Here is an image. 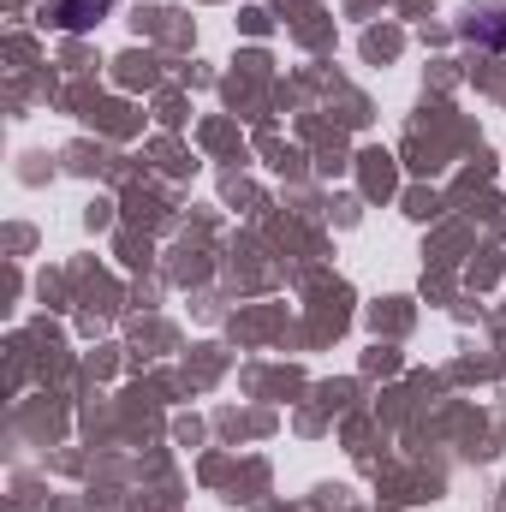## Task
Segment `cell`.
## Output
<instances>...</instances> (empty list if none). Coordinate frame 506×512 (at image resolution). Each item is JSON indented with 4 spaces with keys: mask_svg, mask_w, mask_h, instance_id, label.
<instances>
[{
    "mask_svg": "<svg viewBox=\"0 0 506 512\" xmlns=\"http://www.w3.org/2000/svg\"><path fill=\"white\" fill-rule=\"evenodd\" d=\"M108 12H114V0H60V6H54L60 30H90V24H102Z\"/></svg>",
    "mask_w": 506,
    "mask_h": 512,
    "instance_id": "6da1fadb",
    "label": "cell"
},
{
    "mask_svg": "<svg viewBox=\"0 0 506 512\" xmlns=\"http://www.w3.org/2000/svg\"><path fill=\"white\" fill-rule=\"evenodd\" d=\"M489 18H501V6H489ZM471 30V24H465ZM471 36H489V42H506V24H489V30H471Z\"/></svg>",
    "mask_w": 506,
    "mask_h": 512,
    "instance_id": "7a4b0ae2",
    "label": "cell"
}]
</instances>
